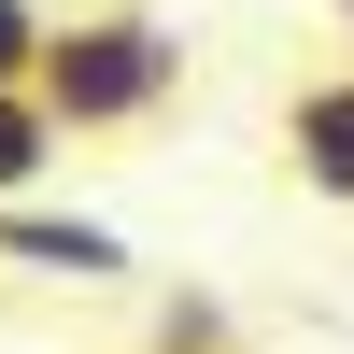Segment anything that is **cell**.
Returning <instances> with one entry per match:
<instances>
[{"label":"cell","instance_id":"obj_7","mask_svg":"<svg viewBox=\"0 0 354 354\" xmlns=\"http://www.w3.org/2000/svg\"><path fill=\"white\" fill-rule=\"evenodd\" d=\"M340 28H354V0H340Z\"/></svg>","mask_w":354,"mask_h":354},{"label":"cell","instance_id":"obj_3","mask_svg":"<svg viewBox=\"0 0 354 354\" xmlns=\"http://www.w3.org/2000/svg\"><path fill=\"white\" fill-rule=\"evenodd\" d=\"M283 156H298L312 198H340V213H354V71H312L298 100H283Z\"/></svg>","mask_w":354,"mask_h":354},{"label":"cell","instance_id":"obj_5","mask_svg":"<svg viewBox=\"0 0 354 354\" xmlns=\"http://www.w3.org/2000/svg\"><path fill=\"white\" fill-rule=\"evenodd\" d=\"M156 354H227V298L213 283H170L156 298Z\"/></svg>","mask_w":354,"mask_h":354},{"label":"cell","instance_id":"obj_4","mask_svg":"<svg viewBox=\"0 0 354 354\" xmlns=\"http://www.w3.org/2000/svg\"><path fill=\"white\" fill-rule=\"evenodd\" d=\"M57 156H71V142H57V113H43V100H28V85H0V213H15V198H28V185H43V170H57Z\"/></svg>","mask_w":354,"mask_h":354},{"label":"cell","instance_id":"obj_2","mask_svg":"<svg viewBox=\"0 0 354 354\" xmlns=\"http://www.w3.org/2000/svg\"><path fill=\"white\" fill-rule=\"evenodd\" d=\"M0 255H15V270H43V283H142V255L113 241L100 213H43V198H15V213H0Z\"/></svg>","mask_w":354,"mask_h":354},{"label":"cell","instance_id":"obj_1","mask_svg":"<svg viewBox=\"0 0 354 354\" xmlns=\"http://www.w3.org/2000/svg\"><path fill=\"white\" fill-rule=\"evenodd\" d=\"M170 85H185V43H170L142 0H100V15H57V43H43V71H28V100L57 113V142H100V128L170 113Z\"/></svg>","mask_w":354,"mask_h":354},{"label":"cell","instance_id":"obj_6","mask_svg":"<svg viewBox=\"0 0 354 354\" xmlns=\"http://www.w3.org/2000/svg\"><path fill=\"white\" fill-rule=\"evenodd\" d=\"M43 43H57V15H43V0H0V85H28V71H43Z\"/></svg>","mask_w":354,"mask_h":354}]
</instances>
